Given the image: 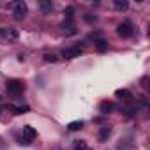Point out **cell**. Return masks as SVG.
Here are the masks:
<instances>
[{"mask_svg":"<svg viewBox=\"0 0 150 150\" xmlns=\"http://www.w3.org/2000/svg\"><path fill=\"white\" fill-rule=\"evenodd\" d=\"M117 34H118L120 37H124V39L131 37V35L134 34V27H132V23H131V21H122V23L117 27Z\"/></svg>","mask_w":150,"mask_h":150,"instance_id":"3957f363","label":"cell"},{"mask_svg":"<svg viewBox=\"0 0 150 150\" xmlns=\"http://www.w3.org/2000/svg\"><path fill=\"white\" fill-rule=\"evenodd\" d=\"M113 6H115L117 11H127V7H129V4L125 2V0H115Z\"/></svg>","mask_w":150,"mask_h":150,"instance_id":"4fadbf2b","label":"cell"},{"mask_svg":"<svg viewBox=\"0 0 150 150\" xmlns=\"http://www.w3.org/2000/svg\"><path fill=\"white\" fill-rule=\"evenodd\" d=\"M96 20H97V18L92 16V14H85V21H87V23H94Z\"/></svg>","mask_w":150,"mask_h":150,"instance_id":"ffe728a7","label":"cell"},{"mask_svg":"<svg viewBox=\"0 0 150 150\" xmlns=\"http://www.w3.org/2000/svg\"><path fill=\"white\" fill-rule=\"evenodd\" d=\"M72 13H74V9H72V7H67V9L64 11V14L67 16V20H72Z\"/></svg>","mask_w":150,"mask_h":150,"instance_id":"d6986e66","label":"cell"},{"mask_svg":"<svg viewBox=\"0 0 150 150\" xmlns=\"http://www.w3.org/2000/svg\"><path fill=\"white\" fill-rule=\"evenodd\" d=\"M60 28H62V32L64 34H67V35H72L74 32V25H72V20H65L64 23H60Z\"/></svg>","mask_w":150,"mask_h":150,"instance_id":"ba28073f","label":"cell"},{"mask_svg":"<svg viewBox=\"0 0 150 150\" xmlns=\"http://www.w3.org/2000/svg\"><path fill=\"white\" fill-rule=\"evenodd\" d=\"M146 83H148V78L145 76V78L141 80V85H143V88H148V85H146Z\"/></svg>","mask_w":150,"mask_h":150,"instance_id":"44dd1931","label":"cell"},{"mask_svg":"<svg viewBox=\"0 0 150 150\" xmlns=\"http://www.w3.org/2000/svg\"><path fill=\"white\" fill-rule=\"evenodd\" d=\"M16 141H18V143H20V145H25V146H28V145H30V143H32V141H28V139H27V138H23V136H21V134H16Z\"/></svg>","mask_w":150,"mask_h":150,"instance_id":"2e32d148","label":"cell"},{"mask_svg":"<svg viewBox=\"0 0 150 150\" xmlns=\"http://www.w3.org/2000/svg\"><path fill=\"white\" fill-rule=\"evenodd\" d=\"M83 125H85L83 120H74V122H69V124H67V129H69V131H80Z\"/></svg>","mask_w":150,"mask_h":150,"instance_id":"8fae6325","label":"cell"},{"mask_svg":"<svg viewBox=\"0 0 150 150\" xmlns=\"http://www.w3.org/2000/svg\"><path fill=\"white\" fill-rule=\"evenodd\" d=\"M87 150H92V148H88V146H87Z\"/></svg>","mask_w":150,"mask_h":150,"instance_id":"7402d4cb","label":"cell"},{"mask_svg":"<svg viewBox=\"0 0 150 150\" xmlns=\"http://www.w3.org/2000/svg\"><path fill=\"white\" fill-rule=\"evenodd\" d=\"M81 48L80 46H74V48H67V50H64L62 51V58H65V60H71V58H76V57H80L81 55Z\"/></svg>","mask_w":150,"mask_h":150,"instance_id":"5b68a950","label":"cell"},{"mask_svg":"<svg viewBox=\"0 0 150 150\" xmlns=\"http://www.w3.org/2000/svg\"><path fill=\"white\" fill-rule=\"evenodd\" d=\"M21 136L27 138L28 141H34V139L37 138V131H35L32 125H23V129H21Z\"/></svg>","mask_w":150,"mask_h":150,"instance_id":"8992f818","label":"cell"},{"mask_svg":"<svg viewBox=\"0 0 150 150\" xmlns=\"http://www.w3.org/2000/svg\"><path fill=\"white\" fill-rule=\"evenodd\" d=\"M110 134H111V127L104 125V127L99 129V139H101V141H106V139L110 138Z\"/></svg>","mask_w":150,"mask_h":150,"instance_id":"30bf717a","label":"cell"},{"mask_svg":"<svg viewBox=\"0 0 150 150\" xmlns=\"http://www.w3.org/2000/svg\"><path fill=\"white\" fill-rule=\"evenodd\" d=\"M11 9H13V16H14V20H18V21H21L25 16H27V4L25 2H13L11 4Z\"/></svg>","mask_w":150,"mask_h":150,"instance_id":"7a4b0ae2","label":"cell"},{"mask_svg":"<svg viewBox=\"0 0 150 150\" xmlns=\"http://www.w3.org/2000/svg\"><path fill=\"white\" fill-rule=\"evenodd\" d=\"M6 88H7V92H9L11 96H21V94L25 92V83H23L21 80L13 78V80H7V81H6Z\"/></svg>","mask_w":150,"mask_h":150,"instance_id":"6da1fadb","label":"cell"},{"mask_svg":"<svg viewBox=\"0 0 150 150\" xmlns=\"http://www.w3.org/2000/svg\"><path fill=\"white\" fill-rule=\"evenodd\" d=\"M74 150H87V143L81 139H76L74 141Z\"/></svg>","mask_w":150,"mask_h":150,"instance_id":"9a60e30c","label":"cell"},{"mask_svg":"<svg viewBox=\"0 0 150 150\" xmlns=\"http://www.w3.org/2000/svg\"><path fill=\"white\" fill-rule=\"evenodd\" d=\"M28 110H30L28 106H16V108H14V113H16V115H23V113H27Z\"/></svg>","mask_w":150,"mask_h":150,"instance_id":"e0dca14e","label":"cell"},{"mask_svg":"<svg viewBox=\"0 0 150 150\" xmlns=\"http://www.w3.org/2000/svg\"><path fill=\"white\" fill-rule=\"evenodd\" d=\"M115 96H117L118 99L125 101V103H131V101H132V94H131L127 88H118V90L115 92Z\"/></svg>","mask_w":150,"mask_h":150,"instance_id":"52a82bcc","label":"cell"},{"mask_svg":"<svg viewBox=\"0 0 150 150\" xmlns=\"http://www.w3.org/2000/svg\"><path fill=\"white\" fill-rule=\"evenodd\" d=\"M113 108H115V106H113V103H110V101H103V103L99 104V111H101L103 115H108Z\"/></svg>","mask_w":150,"mask_h":150,"instance_id":"9c48e42d","label":"cell"},{"mask_svg":"<svg viewBox=\"0 0 150 150\" xmlns=\"http://www.w3.org/2000/svg\"><path fill=\"white\" fill-rule=\"evenodd\" d=\"M44 62H51V64H55V62H58V57H57L55 53H46V55H44Z\"/></svg>","mask_w":150,"mask_h":150,"instance_id":"5bb4252c","label":"cell"},{"mask_svg":"<svg viewBox=\"0 0 150 150\" xmlns=\"http://www.w3.org/2000/svg\"><path fill=\"white\" fill-rule=\"evenodd\" d=\"M41 9H42L44 13H48V11L53 9V4H51V2H41Z\"/></svg>","mask_w":150,"mask_h":150,"instance_id":"ac0fdd59","label":"cell"},{"mask_svg":"<svg viewBox=\"0 0 150 150\" xmlns=\"http://www.w3.org/2000/svg\"><path fill=\"white\" fill-rule=\"evenodd\" d=\"M96 48H97V51H106L108 50V41L106 39H103V37H99L97 41H96Z\"/></svg>","mask_w":150,"mask_h":150,"instance_id":"7c38bea8","label":"cell"},{"mask_svg":"<svg viewBox=\"0 0 150 150\" xmlns=\"http://www.w3.org/2000/svg\"><path fill=\"white\" fill-rule=\"evenodd\" d=\"M0 37L2 39H7V41H16L20 37V32L16 28H9V27H4L0 28Z\"/></svg>","mask_w":150,"mask_h":150,"instance_id":"277c9868","label":"cell"}]
</instances>
